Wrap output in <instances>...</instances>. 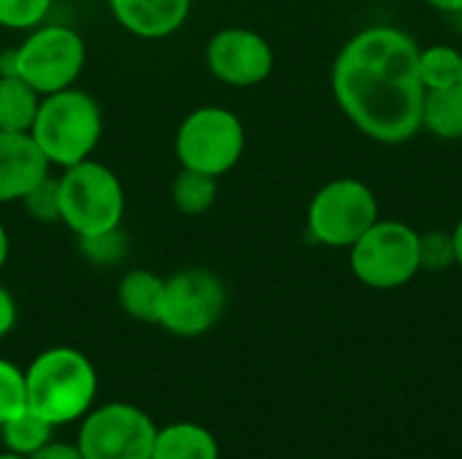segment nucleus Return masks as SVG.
<instances>
[{
    "instance_id": "f257e3e1",
    "label": "nucleus",
    "mask_w": 462,
    "mask_h": 459,
    "mask_svg": "<svg viewBox=\"0 0 462 459\" xmlns=\"http://www.w3.org/2000/svg\"><path fill=\"white\" fill-rule=\"evenodd\" d=\"M333 92L344 114L374 141H409L422 127L428 92L420 46L395 27L357 32L333 65Z\"/></svg>"
},
{
    "instance_id": "f03ea898",
    "label": "nucleus",
    "mask_w": 462,
    "mask_h": 459,
    "mask_svg": "<svg viewBox=\"0 0 462 459\" xmlns=\"http://www.w3.org/2000/svg\"><path fill=\"white\" fill-rule=\"evenodd\" d=\"M27 406L57 425L84 419L97 395V373L89 357L73 346L43 349L24 371Z\"/></svg>"
},
{
    "instance_id": "7ed1b4c3",
    "label": "nucleus",
    "mask_w": 462,
    "mask_h": 459,
    "mask_svg": "<svg viewBox=\"0 0 462 459\" xmlns=\"http://www.w3.org/2000/svg\"><path fill=\"white\" fill-rule=\"evenodd\" d=\"M30 135L49 165L70 168L89 160L97 149L103 135V111L87 89L68 87L41 97Z\"/></svg>"
},
{
    "instance_id": "20e7f679",
    "label": "nucleus",
    "mask_w": 462,
    "mask_h": 459,
    "mask_svg": "<svg viewBox=\"0 0 462 459\" xmlns=\"http://www.w3.org/2000/svg\"><path fill=\"white\" fill-rule=\"evenodd\" d=\"M57 181H60V222L76 238L122 227L125 187L108 165L89 157L79 165L62 168Z\"/></svg>"
},
{
    "instance_id": "39448f33",
    "label": "nucleus",
    "mask_w": 462,
    "mask_h": 459,
    "mask_svg": "<svg viewBox=\"0 0 462 459\" xmlns=\"http://www.w3.org/2000/svg\"><path fill=\"white\" fill-rule=\"evenodd\" d=\"M87 65V43L68 24H38L11 49V70L41 97L76 87Z\"/></svg>"
},
{
    "instance_id": "423d86ee",
    "label": "nucleus",
    "mask_w": 462,
    "mask_h": 459,
    "mask_svg": "<svg viewBox=\"0 0 462 459\" xmlns=\"http://www.w3.org/2000/svg\"><path fill=\"white\" fill-rule=\"evenodd\" d=\"M246 133L241 119L222 106H200L189 111L173 138V151L181 168L225 176L244 154Z\"/></svg>"
},
{
    "instance_id": "0eeeda50",
    "label": "nucleus",
    "mask_w": 462,
    "mask_h": 459,
    "mask_svg": "<svg viewBox=\"0 0 462 459\" xmlns=\"http://www.w3.org/2000/svg\"><path fill=\"white\" fill-rule=\"evenodd\" d=\"M227 308V289L222 279L206 268H184L165 279L157 325L179 338H198L208 333Z\"/></svg>"
},
{
    "instance_id": "6e6552de",
    "label": "nucleus",
    "mask_w": 462,
    "mask_h": 459,
    "mask_svg": "<svg viewBox=\"0 0 462 459\" xmlns=\"http://www.w3.org/2000/svg\"><path fill=\"white\" fill-rule=\"evenodd\" d=\"M352 271L374 289H395L420 271V235L401 222H374L352 243Z\"/></svg>"
},
{
    "instance_id": "1a4fd4ad",
    "label": "nucleus",
    "mask_w": 462,
    "mask_h": 459,
    "mask_svg": "<svg viewBox=\"0 0 462 459\" xmlns=\"http://www.w3.org/2000/svg\"><path fill=\"white\" fill-rule=\"evenodd\" d=\"M157 438L154 419L130 403L89 409L79 427L76 446L84 459H152Z\"/></svg>"
},
{
    "instance_id": "9d476101",
    "label": "nucleus",
    "mask_w": 462,
    "mask_h": 459,
    "mask_svg": "<svg viewBox=\"0 0 462 459\" xmlns=\"http://www.w3.org/2000/svg\"><path fill=\"white\" fill-rule=\"evenodd\" d=\"M376 219V197L357 179L325 184L309 206V233L325 246H352Z\"/></svg>"
},
{
    "instance_id": "9b49d317",
    "label": "nucleus",
    "mask_w": 462,
    "mask_h": 459,
    "mask_svg": "<svg viewBox=\"0 0 462 459\" xmlns=\"http://www.w3.org/2000/svg\"><path fill=\"white\" fill-rule=\"evenodd\" d=\"M208 73L230 87H254L273 70L271 43L246 27H225L206 43Z\"/></svg>"
},
{
    "instance_id": "f8f14e48",
    "label": "nucleus",
    "mask_w": 462,
    "mask_h": 459,
    "mask_svg": "<svg viewBox=\"0 0 462 459\" xmlns=\"http://www.w3.org/2000/svg\"><path fill=\"white\" fill-rule=\"evenodd\" d=\"M49 170L30 133H0V203H19Z\"/></svg>"
},
{
    "instance_id": "ddd939ff",
    "label": "nucleus",
    "mask_w": 462,
    "mask_h": 459,
    "mask_svg": "<svg viewBox=\"0 0 462 459\" xmlns=\"http://www.w3.org/2000/svg\"><path fill=\"white\" fill-rule=\"evenodd\" d=\"M108 8L125 32L143 41H162L184 27L192 0H108Z\"/></svg>"
},
{
    "instance_id": "4468645a",
    "label": "nucleus",
    "mask_w": 462,
    "mask_h": 459,
    "mask_svg": "<svg viewBox=\"0 0 462 459\" xmlns=\"http://www.w3.org/2000/svg\"><path fill=\"white\" fill-rule=\"evenodd\" d=\"M162 289H165V279L146 271V268H135L127 271L116 287V300L119 308L143 325H157L160 319V306H162Z\"/></svg>"
},
{
    "instance_id": "2eb2a0df",
    "label": "nucleus",
    "mask_w": 462,
    "mask_h": 459,
    "mask_svg": "<svg viewBox=\"0 0 462 459\" xmlns=\"http://www.w3.org/2000/svg\"><path fill=\"white\" fill-rule=\"evenodd\" d=\"M152 459H219V444L203 425L176 422L157 427Z\"/></svg>"
},
{
    "instance_id": "dca6fc26",
    "label": "nucleus",
    "mask_w": 462,
    "mask_h": 459,
    "mask_svg": "<svg viewBox=\"0 0 462 459\" xmlns=\"http://www.w3.org/2000/svg\"><path fill=\"white\" fill-rule=\"evenodd\" d=\"M38 106L41 95L27 81L14 73L0 76V133H30Z\"/></svg>"
},
{
    "instance_id": "f3484780",
    "label": "nucleus",
    "mask_w": 462,
    "mask_h": 459,
    "mask_svg": "<svg viewBox=\"0 0 462 459\" xmlns=\"http://www.w3.org/2000/svg\"><path fill=\"white\" fill-rule=\"evenodd\" d=\"M422 124L444 141L462 138V87H441L425 92L422 106Z\"/></svg>"
},
{
    "instance_id": "a211bd4d",
    "label": "nucleus",
    "mask_w": 462,
    "mask_h": 459,
    "mask_svg": "<svg viewBox=\"0 0 462 459\" xmlns=\"http://www.w3.org/2000/svg\"><path fill=\"white\" fill-rule=\"evenodd\" d=\"M51 433H54V425L43 419L41 414H35L30 406L0 425V441L5 452L19 454V457H32L38 449H43L51 441Z\"/></svg>"
},
{
    "instance_id": "6ab92c4d",
    "label": "nucleus",
    "mask_w": 462,
    "mask_h": 459,
    "mask_svg": "<svg viewBox=\"0 0 462 459\" xmlns=\"http://www.w3.org/2000/svg\"><path fill=\"white\" fill-rule=\"evenodd\" d=\"M217 179L181 168L171 181V203L187 216H200L217 203Z\"/></svg>"
},
{
    "instance_id": "aec40b11",
    "label": "nucleus",
    "mask_w": 462,
    "mask_h": 459,
    "mask_svg": "<svg viewBox=\"0 0 462 459\" xmlns=\"http://www.w3.org/2000/svg\"><path fill=\"white\" fill-rule=\"evenodd\" d=\"M462 54L452 46H430L420 51V76L425 89H441L460 84Z\"/></svg>"
},
{
    "instance_id": "412c9836",
    "label": "nucleus",
    "mask_w": 462,
    "mask_h": 459,
    "mask_svg": "<svg viewBox=\"0 0 462 459\" xmlns=\"http://www.w3.org/2000/svg\"><path fill=\"white\" fill-rule=\"evenodd\" d=\"M76 246H79V254L89 262V265H119L125 257H127V235L122 227H114V230H106V233H95V235H84V238H76Z\"/></svg>"
},
{
    "instance_id": "4be33fe9",
    "label": "nucleus",
    "mask_w": 462,
    "mask_h": 459,
    "mask_svg": "<svg viewBox=\"0 0 462 459\" xmlns=\"http://www.w3.org/2000/svg\"><path fill=\"white\" fill-rule=\"evenodd\" d=\"M54 0H0V27L30 32L46 22Z\"/></svg>"
},
{
    "instance_id": "5701e85b",
    "label": "nucleus",
    "mask_w": 462,
    "mask_h": 459,
    "mask_svg": "<svg viewBox=\"0 0 462 459\" xmlns=\"http://www.w3.org/2000/svg\"><path fill=\"white\" fill-rule=\"evenodd\" d=\"M19 203L27 211V216L35 222H46V225L60 222V181H57V176L49 173L46 179H41Z\"/></svg>"
},
{
    "instance_id": "b1692460",
    "label": "nucleus",
    "mask_w": 462,
    "mask_h": 459,
    "mask_svg": "<svg viewBox=\"0 0 462 459\" xmlns=\"http://www.w3.org/2000/svg\"><path fill=\"white\" fill-rule=\"evenodd\" d=\"M27 409V381L24 371L11 360L0 357V425Z\"/></svg>"
},
{
    "instance_id": "393cba45",
    "label": "nucleus",
    "mask_w": 462,
    "mask_h": 459,
    "mask_svg": "<svg viewBox=\"0 0 462 459\" xmlns=\"http://www.w3.org/2000/svg\"><path fill=\"white\" fill-rule=\"evenodd\" d=\"M452 262H457L455 238L452 235L439 233V230L436 233H428V235H420V268L444 271Z\"/></svg>"
},
{
    "instance_id": "a878e982",
    "label": "nucleus",
    "mask_w": 462,
    "mask_h": 459,
    "mask_svg": "<svg viewBox=\"0 0 462 459\" xmlns=\"http://www.w3.org/2000/svg\"><path fill=\"white\" fill-rule=\"evenodd\" d=\"M16 319H19L16 300H14V295L0 284V338H5V335L16 327Z\"/></svg>"
},
{
    "instance_id": "bb28decb",
    "label": "nucleus",
    "mask_w": 462,
    "mask_h": 459,
    "mask_svg": "<svg viewBox=\"0 0 462 459\" xmlns=\"http://www.w3.org/2000/svg\"><path fill=\"white\" fill-rule=\"evenodd\" d=\"M27 459H84L81 449L76 444H65V441H49L43 449H38L32 457Z\"/></svg>"
},
{
    "instance_id": "cd10ccee",
    "label": "nucleus",
    "mask_w": 462,
    "mask_h": 459,
    "mask_svg": "<svg viewBox=\"0 0 462 459\" xmlns=\"http://www.w3.org/2000/svg\"><path fill=\"white\" fill-rule=\"evenodd\" d=\"M425 3H430V5L439 8V11H449V14L462 11V0H425Z\"/></svg>"
},
{
    "instance_id": "c85d7f7f",
    "label": "nucleus",
    "mask_w": 462,
    "mask_h": 459,
    "mask_svg": "<svg viewBox=\"0 0 462 459\" xmlns=\"http://www.w3.org/2000/svg\"><path fill=\"white\" fill-rule=\"evenodd\" d=\"M8 252H11V241H8V230L0 225V271H3V265H5V260H8Z\"/></svg>"
},
{
    "instance_id": "c756f323",
    "label": "nucleus",
    "mask_w": 462,
    "mask_h": 459,
    "mask_svg": "<svg viewBox=\"0 0 462 459\" xmlns=\"http://www.w3.org/2000/svg\"><path fill=\"white\" fill-rule=\"evenodd\" d=\"M452 238H455V254H457V262L462 265V219H460V225H457V230L452 233Z\"/></svg>"
},
{
    "instance_id": "7c9ffc66",
    "label": "nucleus",
    "mask_w": 462,
    "mask_h": 459,
    "mask_svg": "<svg viewBox=\"0 0 462 459\" xmlns=\"http://www.w3.org/2000/svg\"><path fill=\"white\" fill-rule=\"evenodd\" d=\"M0 459H27V457H19V454H11V452H0Z\"/></svg>"
},
{
    "instance_id": "2f4dec72",
    "label": "nucleus",
    "mask_w": 462,
    "mask_h": 459,
    "mask_svg": "<svg viewBox=\"0 0 462 459\" xmlns=\"http://www.w3.org/2000/svg\"><path fill=\"white\" fill-rule=\"evenodd\" d=\"M460 87H462V65H460Z\"/></svg>"
}]
</instances>
